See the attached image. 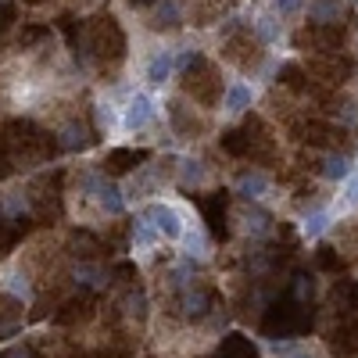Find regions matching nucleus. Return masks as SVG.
I'll use <instances>...</instances> for the list:
<instances>
[{
	"label": "nucleus",
	"instance_id": "f257e3e1",
	"mask_svg": "<svg viewBox=\"0 0 358 358\" xmlns=\"http://www.w3.org/2000/svg\"><path fill=\"white\" fill-rule=\"evenodd\" d=\"M312 326V308L305 301H294V297H287V301L273 305L268 308V315L262 319V334L268 341H280V337H297L305 334Z\"/></svg>",
	"mask_w": 358,
	"mask_h": 358
},
{
	"label": "nucleus",
	"instance_id": "f03ea898",
	"mask_svg": "<svg viewBox=\"0 0 358 358\" xmlns=\"http://www.w3.org/2000/svg\"><path fill=\"white\" fill-rule=\"evenodd\" d=\"M86 50H94L97 57H122V50H126V40H122V29L115 25V18H97L94 25L86 29V43H83ZM83 50V54H86Z\"/></svg>",
	"mask_w": 358,
	"mask_h": 358
},
{
	"label": "nucleus",
	"instance_id": "7ed1b4c3",
	"mask_svg": "<svg viewBox=\"0 0 358 358\" xmlns=\"http://www.w3.org/2000/svg\"><path fill=\"white\" fill-rule=\"evenodd\" d=\"M143 219L151 222V226L158 229V236H165V241H179V236H183V222H179L176 208H169V204H162V201L147 204V208H143Z\"/></svg>",
	"mask_w": 358,
	"mask_h": 358
},
{
	"label": "nucleus",
	"instance_id": "20e7f679",
	"mask_svg": "<svg viewBox=\"0 0 358 358\" xmlns=\"http://www.w3.org/2000/svg\"><path fill=\"white\" fill-rule=\"evenodd\" d=\"M83 187L97 194V201H101V208H104L108 215H122L126 212V197H122V190H118L115 183H104L101 176H86Z\"/></svg>",
	"mask_w": 358,
	"mask_h": 358
},
{
	"label": "nucleus",
	"instance_id": "39448f33",
	"mask_svg": "<svg viewBox=\"0 0 358 358\" xmlns=\"http://www.w3.org/2000/svg\"><path fill=\"white\" fill-rule=\"evenodd\" d=\"M179 305H183V315H187V319H204L208 308H212V294H208V290H194V287H183Z\"/></svg>",
	"mask_w": 358,
	"mask_h": 358
},
{
	"label": "nucleus",
	"instance_id": "423d86ee",
	"mask_svg": "<svg viewBox=\"0 0 358 358\" xmlns=\"http://www.w3.org/2000/svg\"><path fill=\"white\" fill-rule=\"evenodd\" d=\"M312 72H315V76H322L326 83H341V79H348L351 65L344 62V57H337V50H334V54H322L319 62L312 65Z\"/></svg>",
	"mask_w": 358,
	"mask_h": 358
},
{
	"label": "nucleus",
	"instance_id": "0eeeda50",
	"mask_svg": "<svg viewBox=\"0 0 358 358\" xmlns=\"http://www.w3.org/2000/svg\"><path fill=\"white\" fill-rule=\"evenodd\" d=\"M151 115H155V104H151V97H143V94H136L133 101H129V108H126V129H143L147 122H151Z\"/></svg>",
	"mask_w": 358,
	"mask_h": 358
},
{
	"label": "nucleus",
	"instance_id": "6e6552de",
	"mask_svg": "<svg viewBox=\"0 0 358 358\" xmlns=\"http://www.w3.org/2000/svg\"><path fill=\"white\" fill-rule=\"evenodd\" d=\"M341 136H344L341 129L326 126V122H305V126H301V140H308V143H315V147H337Z\"/></svg>",
	"mask_w": 358,
	"mask_h": 358
},
{
	"label": "nucleus",
	"instance_id": "1a4fd4ad",
	"mask_svg": "<svg viewBox=\"0 0 358 358\" xmlns=\"http://www.w3.org/2000/svg\"><path fill=\"white\" fill-rule=\"evenodd\" d=\"M204 219L212 226V233L226 241V194H212L204 201Z\"/></svg>",
	"mask_w": 358,
	"mask_h": 358
},
{
	"label": "nucleus",
	"instance_id": "9d476101",
	"mask_svg": "<svg viewBox=\"0 0 358 358\" xmlns=\"http://www.w3.org/2000/svg\"><path fill=\"white\" fill-rule=\"evenodd\" d=\"M308 15H312V25H337L344 18V4L341 0H312Z\"/></svg>",
	"mask_w": 358,
	"mask_h": 358
},
{
	"label": "nucleus",
	"instance_id": "9b49d317",
	"mask_svg": "<svg viewBox=\"0 0 358 358\" xmlns=\"http://www.w3.org/2000/svg\"><path fill=\"white\" fill-rule=\"evenodd\" d=\"M265 190H268V176L265 172H244L241 179H236V194L248 197V201H258Z\"/></svg>",
	"mask_w": 358,
	"mask_h": 358
},
{
	"label": "nucleus",
	"instance_id": "f8f14e48",
	"mask_svg": "<svg viewBox=\"0 0 358 358\" xmlns=\"http://www.w3.org/2000/svg\"><path fill=\"white\" fill-rule=\"evenodd\" d=\"M172 69H176V57H172V50H158V54L151 57V65H147V83L162 86V83L172 76Z\"/></svg>",
	"mask_w": 358,
	"mask_h": 358
},
{
	"label": "nucleus",
	"instance_id": "ddd939ff",
	"mask_svg": "<svg viewBox=\"0 0 358 358\" xmlns=\"http://www.w3.org/2000/svg\"><path fill=\"white\" fill-rule=\"evenodd\" d=\"M90 140H94V136H90V129L72 122V126L62 129V140H57V147H62V151H86Z\"/></svg>",
	"mask_w": 358,
	"mask_h": 358
},
{
	"label": "nucleus",
	"instance_id": "4468645a",
	"mask_svg": "<svg viewBox=\"0 0 358 358\" xmlns=\"http://www.w3.org/2000/svg\"><path fill=\"white\" fill-rule=\"evenodd\" d=\"M334 305L341 312H358V283L355 280H337L334 287Z\"/></svg>",
	"mask_w": 358,
	"mask_h": 358
},
{
	"label": "nucleus",
	"instance_id": "2eb2a0df",
	"mask_svg": "<svg viewBox=\"0 0 358 358\" xmlns=\"http://www.w3.org/2000/svg\"><path fill=\"white\" fill-rule=\"evenodd\" d=\"M248 104H251V90L248 86H229L226 90V101H222V108L229 111V115H241V111H248Z\"/></svg>",
	"mask_w": 358,
	"mask_h": 358
},
{
	"label": "nucleus",
	"instance_id": "dca6fc26",
	"mask_svg": "<svg viewBox=\"0 0 358 358\" xmlns=\"http://www.w3.org/2000/svg\"><path fill=\"white\" fill-rule=\"evenodd\" d=\"M222 151H226V155H233V158H248V151H251L248 133H241V129L222 133Z\"/></svg>",
	"mask_w": 358,
	"mask_h": 358
},
{
	"label": "nucleus",
	"instance_id": "f3484780",
	"mask_svg": "<svg viewBox=\"0 0 358 358\" xmlns=\"http://www.w3.org/2000/svg\"><path fill=\"white\" fill-rule=\"evenodd\" d=\"M219 355H222V358H258L255 344H251V341H244V337H226Z\"/></svg>",
	"mask_w": 358,
	"mask_h": 358
},
{
	"label": "nucleus",
	"instance_id": "a211bd4d",
	"mask_svg": "<svg viewBox=\"0 0 358 358\" xmlns=\"http://www.w3.org/2000/svg\"><path fill=\"white\" fill-rule=\"evenodd\" d=\"M104 268L101 265H76V283H83V287H104Z\"/></svg>",
	"mask_w": 358,
	"mask_h": 358
},
{
	"label": "nucleus",
	"instance_id": "6ab92c4d",
	"mask_svg": "<svg viewBox=\"0 0 358 358\" xmlns=\"http://www.w3.org/2000/svg\"><path fill=\"white\" fill-rule=\"evenodd\" d=\"M151 25H155V29H172V25H179V8H176V0H165V4H158Z\"/></svg>",
	"mask_w": 358,
	"mask_h": 358
},
{
	"label": "nucleus",
	"instance_id": "aec40b11",
	"mask_svg": "<svg viewBox=\"0 0 358 358\" xmlns=\"http://www.w3.org/2000/svg\"><path fill=\"white\" fill-rule=\"evenodd\" d=\"M143 158H147L143 151H111V155H108V165H111L115 172H129V169H133L136 162H143Z\"/></svg>",
	"mask_w": 358,
	"mask_h": 358
},
{
	"label": "nucleus",
	"instance_id": "412c9836",
	"mask_svg": "<svg viewBox=\"0 0 358 358\" xmlns=\"http://www.w3.org/2000/svg\"><path fill=\"white\" fill-rule=\"evenodd\" d=\"M348 172H351L348 155H330V158L322 162V176L326 179H348Z\"/></svg>",
	"mask_w": 358,
	"mask_h": 358
},
{
	"label": "nucleus",
	"instance_id": "4be33fe9",
	"mask_svg": "<svg viewBox=\"0 0 358 358\" xmlns=\"http://www.w3.org/2000/svg\"><path fill=\"white\" fill-rule=\"evenodd\" d=\"M312 276H305V273H294V280H290V297H294V301H312Z\"/></svg>",
	"mask_w": 358,
	"mask_h": 358
},
{
	"label": "nucleus",
	"instance_id": "5701e85b",
	"mask_svg": "<svg viewBox=\"0 0 358 358\" xmlns=\"http://www.w3.org/2000/svg\"><path fill=\"white\" fill-rule=\"evenodd\" d=\"M133 241H136L140 248H151V244L158 241V229L147 222V219H136V226H133Z\"/></svg>",
	"mask_w": 358,
	"mask_h": 358
},
{
	"label": "nucleus",
	"instance_id": "b1692460",
	"mask_svg": "<svg viewBox=\"0 0 358 358\" xmlns=\"http://www.w3.org/2000/svg\"><path fill=\"white\" fill-rule=\"evenodd\" d=\"M204 179V169H201V162H183V169H179V183H183L187 190L190 187H197Z\"/></svg>",
	"mask_w": 358,
	"mask_h": 358
},
{
	"label": "nucleus",
	"instance_id": "393cba45",
	"mask_svg": "<svg viewBox=\"0 0 358 358\" xmlns=\"http://www.w3.org/2000/svg\"><path fill=\"white\" fill-rule=\"evenodd\" d=\"M315 262H319V268H330V273H337V268L344 265L334 248H319V251H315Z\"/></svg>",
	"mask_w": 358,
	"mask_h": 358
},
{
	"label": "nucleus",
	"instance_id": "a878e982",
	"mask_svg": "<svg viewBox=\"0 0 358 358\" xmlns=\"http://www.w3.org/2000/svg\"><path fill=\"white\" fill-rule=\"evenodd\" d=\"M326 222H330V215H326V212H312L308 222H305V236H319L326 229Z\"/></svg>",
	"mask_w": 358,
	"mask_h": 358
},
{
	"label": "nucleus",
	"instance_id": "bb28decb",
	"mask_svg": "<svg viewBox=\"0 0 358 358\" xmlns=\"http://www.w3.org/2000/svg\"><path fill=\"white\" fill-rule=\"evenodd\" d=\"M176 65H179V72H194V69H201V65H204V57H201L197 50H187Z\"/></svg>",
	"mask_w": 358,
	"mask_h": 358
},
{
	"label": "nucleus",
	"instance_id": "cd10ccee",
	"mask_svg": "<svg viewBox=\"0 0 358 358\" xmlns=\"http://www.w3.org/2000/svg\"><path fill=\"white\" fill-rule=\"evenodd\" d=\"M248 229L251 233H265L268 229V215L265 212H248Z\"/></svg>",
	"mask_w": 358,
	"mask_h": 358
},
{
	"label": "nucleus",
	"instance_id": "c85d7f7f",
	"mask_svg": "<svg viewBox=\"0 0 358 358\" xmlns=\"http://www.w3.org/2000/svg\"><path fill=\"white\" fill-rule=\"evenodd\" d=\"M187 255H190V258H204V255H208L201 236H187Z\"/></svg>",
	"mask_w": 358,
	"mask_h": 358
},
{
	"label": "nucleus",
	"instance_id": "c756f323",
	"mask_svg": "<svg viewBox=\"0 0 358 358\" xmlns=\"http://www.w3.org/2000/svg\"><path fill=\"white\" fill-rule=\"evenodd\" d=\"M305 0H276V11L280 15H294V11H301Z\"/></svg>",
	"mask_w": 358,
	"mask_h": 358
},
{
	"label": "nucleus",
	"instance_id": "7c9ffc66",
	"mask_svg": "<svg viewBox=\"0 0 358 358\" xmlns=\"http://www.w3.org/2000/svg\"><path fill=\"white\" fill-rule=\"evenodd\" d=\"M280 76H283V83L297 86V79H301V69H297V65H283V69H280Z\"/></svg>",
	"mask_w": 358,
	"mask_h": 358
},
{
	"label": "nucleus",
	"instance_id": "2f4dec72",
	"mask_svg": "<svg viewBox=\"0 0 358 358\" xmlns=\"http://www.w3.org/2000/svg\"><path fill=\"white\" fill-rule=\"evenodd\" d=\"M11 294H22V297H29V283H25V276H11Z\"/></svg>",
	"mask_w": 358,
	"mask_h": 358
},
{
	"label": "nucleus",
	"instance_id": "473e14b6",
	"mask_svg": "<svg viewBox=\"0 0 358 358\" xmlns=\"http://www.w3.org/2000/svg\"><path fill=\"white\" fill-rule=\"evenodd\" d=\"M280 358H312V355H308L305 348H290V344H287V348H280Z\"/></svg>",
	"mask_w": 358,
	"mask_h": 358
},
{
	"label": "nucleus",
	"instance_id": "72a5a7b5",
	"mask_svg": "<svg viewBox=\"0 0 358 358\" xmlns=\"http://www.w3.org/2000/svg\"><path fill=\"white\" fill-rule=\"evenodd\" d=\"M0 358H33V351H29V348H8Z\"/></svg>",
	"mask_w": 358,
	"mask_h": 358
},
{
	"label": "nucleus",
	"instance_id": "f704fd0d",
	"mask_svg": "<svg viewBox=\"0 0 358 358\" xmlns=\"http://www.w3.org/2000/svg\"><path fill=\"white\" fill-rule=\"evenodd\" d=\"M348 194H351V201H355V204H358V176H355V179H351V187H348Z\"/></svg>",
	"mask_w": 358,
	"mask_h": 358
},
{
	"label": "nucleus",
	"instance_id": "c9c22d12",
	"mask_svg": "<svg viewBox=\"0 0 358 358\" xmlns=\"http://www.w3.org/2000/svg\"><path fill=\"white\" fill-rule=\"evenodd\" d=\"M136 4H151V0H136Z\"/></svg>",
	"mask_w": 358,
	"mask_h": 358
}]
</instances>
